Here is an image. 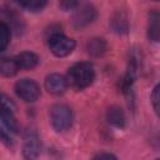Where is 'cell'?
<instances>
[{"label":"cell","mask_w":160,"mask_h":160,"mask_svg":"<svg viewBox=\"0 0 160 160\" xmlns=\"http://www.w3.org/2000/svg\"><path fill=\"white\" fill-rule=\"evenodd\" d=\"M68 85L70 84L76 90H82L92 84L95 80V70L92 64L82 61L74 64L68 70Z\"/></svg>","instance_id":"6da1fadb"},{"label":"cell","mask_w":160,"mask_h":160,"mask_svg":"<svg viewBox=\"0 0 160 160\" xmlns=\"http://www.w3.org/2000/svg\"><path fill=\"white\" fill-rule=\"evenodd\" d=\"M74 121V114L70 106L65 104H54L50 108V122L56 132H65Z\"/></svg>","instance_id":"7a4b0ae2"},{"label":"cell","mask_w":160,"mask_h":160,"mask_svg":"<svg viewBox=\"0 0 160 160\" xmlns=\"http://www.w3.org/2000/svg\"><path fill=\"white\" fill-rule=\"evenodd\" d=\"M48 45L50 52L56 58H65L70 55L75 49V40L71 38H68L62 32L52 34L48 38Z\"/></svg>","instance_id":"3957f363"},{"label":"cell","mask_w":160,"mask_h":160,"mask_svg":"<svg viewBox=\"0 0 160 160\" xmlns=\"http://www.w3.org/2000/svg\"><path fill=\"white\" fill-rule=\"evenodd\" d=\"M98 16V11L94 5L84 4L79 5L71 16V26L75 30H81L95 21Z\"/></svg>","instance_id":"277c9868"},{"label":"cell","mask_w":160,"mask_h":160,"mask_svg":"<svg viewBox=\"0 0 160 160\" xmlns=\"http://www.w3.org/2000/svg\"><path fill=\"white\" fill-rule=\"evenodd\" d=\"M15 94L25 102H34L40 98V86L32 79H20L14 86Z\"/></svg>","instance_id":"5b68a950"},{"label":"cell","mask_w":160,"mask_h":160,"mask_svg":"<svg viewBox=\"0 0 160 160\" xmlns=\"http://www.w3.org/2000/svg\"><path fill=\"white\" fill-rule=\"evenodd\" d=\"M40 154V139L34 129H28L22 138V156L25 160H36Z\"/></svg>","instance_id":"8992f818"},{"label":"cell","mask_w":160,"mask_h":160,"mask_svg":"<svg viewBox=\"0 0 160 160\" xmlns=\"http://www.w3.org/2000/svg\"><path fill=\"white\" fill-rule=\"evenodd\" d=\"M45 90L51 95H61L68 89V80L64 75L58 72H51L45 78L44 81Z\"/></svg>","instance_id":"52a82bcc"},{"label":"cell","mask_w":160,"mask_h":160,"mask_svg":"<svg viewBox=\"0 0 160 160\" xmlns=\"http://www.w3.org/2000/svg\"><path fill=\"white\" fill-rule=\"evenodd\" d=\"M138 69H139V64H138V59L135 55H131L129 59V64H128V69L126 72L121 80V89L124 92H129L131 90V86L138 76Z\"/></svg>","instance_id":"ba28073f"},{"label":"cell","mask_w":160,"mask_h":160,"mask_svg":"<svg viewBox=\"0 0 160 160\" xmlns=\"http://www.w3.org/2000/svg\"><path fill=\"white\" fill-rule=\"evenodd\" d=\"M14 60H15V64L18 65L19 70L20 69L31 70V69L36 68L39 64V56L32 51H22L20 54H18L14 58Z\"/></svg>","instance_id":"9c48e42d"},{"label":"cell","mask_w":160,"mask_h":160,"mask_svg":"<svg viewBox=\"0 0 160 160\" xmlns=\"http://www.w3.org/2000/svg\"><path fill=\"white\" fill-rule=\"evenodd\" d=\"M110 26L112 31L116 34L122 35V34L129 32V20H128L126 14L121 10L114 12V15L110 19Z\"/></svg>","instance_id":"30bf717a"},{"label":"cell","mask_w":160,"mask_h":160,"mask_svg":"<svg viewBox=\"0 0 160 160\" xmlns=\"http://www.w3.org/2000/svg\"><path fill=\"white\" fill-rule=\"evenodd\" d=\"M148 39L152 42H159L160 39V15L158 11H151L148 19Z\"/></svg>","instance_id":"8fae6325"},{"label":"cell","mask_w":160,"mask_h":160,"mask_svg":"<svg viewBox=\"0 0 160 160\" xmlns=\"http://www.w3.org/2000/svg\"><path fill=\"white\" fill-rule=\"evenodd\" d=\"M106 120L109 124H111L112 126L115 128H119V129H122L126 124V116H125V112L124 110L120 108V106H110L106 111Z\"/></svg>","instance_id":"7c38bea8"},{"label":"cell","mask_w":160,"mask_h":160,"mask_svg":"<svg viewBox=\"0 0 160 160\" xmlns=\"http://www.w3.org/2000/svg\"><path fill=\"white\" fill-rule=\"evenodd\" d=\"M88 54L92 58H100L108 50V42L102 38H92L86 44Z\"/></svg>","instance_id":"4fadbf2b"},{"label":"cell","mask_w":160,"mask_h":160,"mask_svg":"<svg viewBox=\"0 0 160 160\" xmlns=\"http://www.w3.org/2000/svg\"><path fill=\"white\" fill-rule=\"evenodd\" d=\"M18 71H19V68L15 64L14 59H9V58L0 59V75L5 78H12L18 74Z\"/></svg>","instance_id":"5bb4252c"},{"label":"cell","mask_w":160,"mask_h":160,"mask_svg":"<svg viewBox=\"0 0 160 160\" xmlns=\"http://www.w3.org/2000/svg\"><path fill=\"white\" fill-rule=\"evenodd\" d=\"M0 124L12 134L19 132V124L12 111H6L0 114Z\"/></svg>","instance_id":"9a60e30c"},{"label":"cell","mask_w":160,"mask_h":160,"mask_svg":"<svg viewBox=\"0 0 160 160\" xmlns=\"http://www.w3.org/2000/svg\"><path fill=\"white\" fill-rule=\"evenodd\" d=\"M16 4L30 12H39L46 6L48 2L45 0H26V1H18Z\"/></svg>","instance_id":"2e32d148"},{"label":"cell","mask_w":160,"mask_h":160,"mask_svg":"<svg viewBox=\"0 0 160 160\" xmlns=\"http://www.w3.org/2000/svg\"><path fill=\"white\" fill-rule=\"evenodd\" d=\"M10 42V28L0 21V51H4Z\"/></svg>","instance_id":"e0dca14e"},{"label":"cell","mask_w":160,"mask_h":160,"mask_svg":"<svg viewBox=\"0 0 160 160\" xmlns=\"http://www.w3.org/2000/svg\"><path fill=\"white\" fill-rule=\"evenodd\" d=\"M12 132H10L6 128H4L1 124H0V141L9 149H12L14 148V139H12Z\"/></svg>","instance_id":"ac0fdd59"},{"label":"cell","mask_w":160,"mask_h":160,"mask_svg":"<svg viewBox=\"0 0 160 160\" xmlns=\"http://www.w3.org/2000/svg\"><path fill=\"white\" fill-rule=\"evenodd\" d=\"M6 111L15 112V104L9 96L0 92V114L6 112Z\"/></svg>","instance_id":"d6986e66"},{"label":"cell","mask_w":160,"mask_h":160,"mask_svg":"<svg viewBox=\"0 0 160 160\" xmlns=\"http://www.w3.org/2000/svg\"><path fill=\"white\" fill-rule=\"evenodd\" d=\"M151 99V105L154 111L159 115V102H160V85H155V88L152 89V92L150 95Z\"/></svg>","instance_id":"ffe728a7"},{"label":"cell","mask_w":160,"mask_h":160,"mask_svg":"<svg viewBox=\"0 0 160 160\" xmlns=\"http://www.w3.org/2000/svg\"><path fill=\"white\" fill-rule=\"evenodd\" d=\"M79 6V2L75 0H62L59 2V8L64 11H69V10H74Z\"/></svg>","instance_id":"44dd1931"},{"label":"cell","mask_w":160,"mask_h":160,"mask_svg":"<svg viewBox=\"0 0 160 160\" xmlns=\"http://www.w3.org/2000/svg\"><path fill=\"white\" fill-rule=\"evenodd\" d=\"M92 160H118L116 156L114 154H110V152H99L96 154Z\"/></svg>","instance_id":"7402d4cb"},{"label":"cell","mask_w":160,"mask_h":160,"mask_svg":"<svg viewBox=\"0 0 160 160\" xmlns=\"http://www.w3.org/2000/svg\"><path fill=\"white\" fill-rule=\"evenodd\" d=\"M154 160H159V159H154Z\"/></svg>","instance_id":"603a6c76"}]
</instances>
